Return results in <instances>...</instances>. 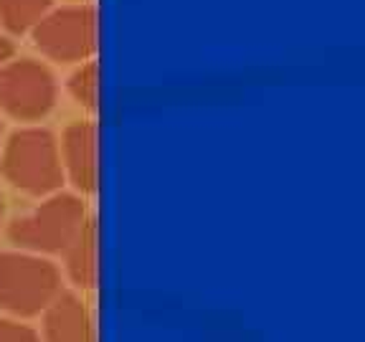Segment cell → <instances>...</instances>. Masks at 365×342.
<instances>
[{
    "label": "cell",
    "mask_w": 365,
    "mask_h": 342,
    "mask_svg": "<svg viewBox=\"0 0 365 342\" xmlns=\"http://www.w3.org/2000/svg\"><path fill=\"white\" fill-rule=\"evenodd\" d=\"M0 167L13 188L29 195L56 193L63 182L58 142L43 127H23L13 132L0 155Z\"/></svg>",
    "instance_id": "cell-1"
},
{
    "label": "cell",
    "mask_w": 365,
    "mask_h": 342,
    "mask_svg": "<svg viewBox=\"0 0 365 342\" xmlns=\"http://www.w3.org/2000/svg\"><path fill=\"white\" fill-rule=\"evenodd\" d=\"M56 104V79L43 61L11 56L0 66V107L21 122H36Z\"/></svg>",
    "instance_id": "cell-5"
},
{
    "label": "cell",
    "mask_w": 365,
    "mask_h": 342,
    "mask_svg": "<svg viewBox=\"0 0 365 342\" xmlns=\"http://www.w3.org/2000/svg\"><path fill=\"white\" fill-rule=\"evenodd\" d=\"M0 137H3V125H0Z\"/></svg>",
    "instance_id": "cell-14"
},
{
    "label": "cell",
    "mask_w": 365,
    "mask_h": 342,
    "mask_svg": "<svg viewBox=\"0 0 365 342\" xmlns=\"http://www.w3.org/2000/svg\"><path fill=\"white\" fill-rule=\"evenodd\" d=\"M66 271L76 286L81 289H94L99 281V221L97 216L86 213L84 223L61 251Z\"/></svg>",
    "instance_id": "cell-8"
},
{
    "label": "cell",
    "mask_w": 365,
    "mask_h": 342,
    "mask_svg": "<svg viewBox=\"0 0 365 342\" xmlns=\"http://www.w3.org/2000/svg\"><path fill=\"white\" fill-rule=\"evenodd\" d=\"M86 203L74 193H53L38 208L16 218L8 236L34 254H61L86 218Z\"/></svg>",
    "instance_id": "cell-3"
},
{
    "label": "cell",
    "mask_w": 365,
    "mask_h": 342,
    "mask_svg": "<svg viewBox=\"0 0 365 342\" xmlns=\"http://www.w3.org/2000/svg\"><path fill=\"white\" fill-rule=\"evenodd\" d=\"M38 51L56 61H86L99 48V13L94 3L48 8L34 28Z\"/></svg>",
    "instance_id": "cell-4"
},
{
    "label": "cell",
    "mask_w": 365,
    "mask_h": 342,
    "mask_svg": "<svg viewBox=\"0 0 365 342\" xmlns=\"http://www.w3.org/2000/svg\"><path fill=\"white\" fill-rule=\"evenodd\" d=\"M51 8V0H0V21L13 33H26Z\"/></svg>",
    "instance_id": "cell-10"
},
{
    "label": "cell",
    "mask_w": 365,
    "mask_h": 342,
    "mask_svg": "<svg viewBox=\"0 0 365 342\" xmlns=\"http://www.w3.org/2000/svg\"><path fill=\"white\" fill-rule=\"evenodd\" d=\"M3 216H6V205H3V195H0V226H3Z\"/></svg>",
    "instance_id": "cell-13"
},
{
    "label": "cell",
    "mask_w": 365,
    "mask_h": 342,
    "mask_svg": "<svg viewBox=\"0 0 365 342\" xmlns=\"http://www.w3.org/2000/svg\"><path fill=\"white\" fill-rule=\"evenodd\" d=\"M16 53V46H13L11 38H6V36H0V66L8 61V58Z\"/></svg>",
    "instance_id": "cell-12"
},
{
    "label": "cell",
    "mask_w": 365,
    "mask_h": 342,
    "mask_svg": "<svg viewBox=\"0 0 365 342\" xmlns=\"http://www.w3.org/2000/svg\"><path fill=\"white\" fill-rule=\"evenodd\" d=\"M63 175L74 188L91 195L99 188V127L91 120H76L63 130L61 137Z\"/></svg>",
    "instance_id": "cell-6"
},
{
    "label": "cell",
    "mask_w": 365,
    "mask_h": 342,
    "mask_svg": "<svg viewBox=\"0 0 365 342\" xmlns=\"http://www.w3.org/2000/svg\"><path fill=\"white\" fill-rule=\"evenodd\" d=\"M46 312V342H97L94 319L86 304L71 291H58Z\"/></svg>",
    "instance_id": "cell-7"
},
{
    "label": "cell",
    "mask_w": 365,
    "mask_h": 342,
    "mask_svg": "<svg viewBox=\"0 0 365 342\" xmlns=\"http://www.w3.org/2000/svg\"><path fill=\"white\" fill-rule=\"evenodd\" d=\"M0 342H41L31 327L13 322V319H0Z\"/></svg>",
    "instance_id": "cell-11"
},
{
    "label": "cell",
    "mask_w": 365,
    "mask_h": 342,
    "mask_svg": "<svg viewBox=\"0 0 365 342\" xmlns=\"http://www.w3.org/2000/svg\"><path fill=\"white\" fill-rule=\"evenodd\" d=\"M99 79H102V68H99L97 56H91L86 61H79V66L71 71L66 81L68 94L89 112L99 109Z\"/></svg>",
    "instance_id": "cell-9"
},
{
    "label": "cell",
    "mask_w": 365,
    "mask_h": 342,
    "mask_svg": "<svg viewBox=\"0 0 365 342\" xmlns=\"http://www.w3.org/2000/svg\"><path fill=\"white\" fill-rule=\"evenodd\" d=\"M61 291V274L48 259L0 251V307L18 317L41 314Z\"/></svg>",
    "instance_id": "cell-2"
}]
</instances>
